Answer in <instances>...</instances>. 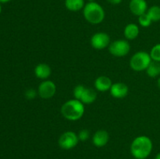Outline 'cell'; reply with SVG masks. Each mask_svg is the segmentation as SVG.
Here are the masks:
<instances>
[{
  "label": "cell",
  "mask_w": 160,
  "mask_h": 159,
  "mask_svg": "<svg viewBox=\"0 0 160 159\" xmlns=\"http://www.w3.org/2000/svg\"><path fill=\"white\" fill-rule=\"evenodd\" d=\"M1 12H2V6L1 5H0V14H1Z\"/></svg>",
  "instance_id": "83f0119b"
},
{
  "label": "cell",
  "mask_w": 160,
  "mask_h": 159,
  "mask_svg": "<svg viewBox=\"0 0 160 159\" xmlns=\"http://www.w3.org/2000/svg\"><path fill=\"white\" fill-rule=\"evenodd\" d=\"M157 84H158V87H159V89H160V77L159 78V79H158V80H157Z\"/></svg>",
  "instance_id": "4316f807"
},
{
  "label": "cell",
  "mask_w": 160,
  "mask_h": 159,
  "mask_svg": "<svg viewBox=\"0 0 160 159\" xmlns=\"http://www.w3.org/2000/svg\"><path fill=\"white\" fill-rule=\"evenodd\" d=\"M10 1H12V0H0V3H6Z\"/></svg>",
  "instance_id": "d4e9b609"
},
{
  "label": "cell",
  "mask_w": 160,
  "mask_h": 159,
  "mask_svg": "<svg viewBox=\"0 0 160 159\" xmlns=\"http://www.w3.org/2000/svg\"><path fill=\"white\" fill-rule=\"evenodd\" d=\"M147 75L150 77H156L160 75V62L152 61L151 63L146 69Z\"/></svg>",
  "instance_id": "e0dca14e"
},
{
  "label": "cell",
  "mask_w": 160,
  "mask_h": 159,
  "mask_svg": "<svg viewBox=\"0 0 160 159\" xmlns=\"http://www.w3.org/2000/svg\"><path fill=\"white\" fill-rule=\"evenodd\" d=\"M152 61V60L149 53L143 51H138L131 57L130 61V66L134 71H143L146 70Z\"/></svg>",
  "instance_id": "277c9868"
},
{
  "label": "cell",
  "mask_w": 160,
  "mask_h": 159,
  "mask_svg": "<svg viewBox=\"0 0 160 159\" xmlns=\"http://www.w3.org/2000/svg\"><path fill=\"white\" fill-rule=\"evenodd\" d=\"M56 93V86L54 82L49 80H43L38 86V94L43 99H50Z\"/></svg>",
  "instance_id": "52a82bcc"
},
{
  "label": "cell",
  "mask_w": 160,
  "mask_h": 159,
  "mask_svg": "<svg viewBox=\"0 0 160 159\" xmlns=\"http://www.w3.org/2000/svg\"><path fill=\"white\" fill-rule=\"evenodd\" d=\"M78 136L80 141L84 142L90 137V132H89V130H88V129H84L78 132Z\"/></svg>",
  "instance_id": "7402d4cb"
},
{
  "label": "cell",
  "mask_w": 160,
  "mask_h": 159,
  "mask_svg": "<svg viewBox=\"0 0 160 159\" xmlns=\"http://www.w3.org/2000/svg\"><path fill=\"white\" fill-rule=\"evenodd\" d=\"M79 141L78 136L76 132L73 131H67L59 137L58 144L61 149L68 151L74 148Z\"/></svg>",
  "instance_id": "8992f818"
},
{
  "label": "cell",
  "mask_w": 160,
  "mask_h": 159,
  "mask_svg": "<svg viewBox=\"0 0 160 159\" xmlns=\"http://www.w3.org/2000/svg\"><path fill=\"white\" fill-rule=\"evenodd\" d=\"M51 67L46 63H40L34 68V75L38 79L45 80L51 76Z\"/></svg>",
  "instance_id": "4fadbf2b"
},
{
  "label": "cell",
  "mask_w": 160,
  "mask_h": 159,
  "mask_svg": "<svg viewBox=\"0 0 160 159\" xmlns=\"http://www.w3.org/2000/svg\"><path fill=\"white\" fill-rule=\"evenodd\" d=\"M87 1H88V2H95V0H87Z\"/></svg>",
  "instance_id": "f1b7e54d"
},
{
  "label": "cell",
  "mask_w": 160,
  "mask_h": 159,
  "mask_svg": "<svg viewBox=\"0 0 160 159\" xmlns=\"http://www.w3.org/2000/svg\"><path fill=\"white\" fill-rule=\"evenodd\" d=\"M153 143L151 139L145 135L134 139L131 144V153L136 159H147L152 151Z\"/></svg>",
  "instance_id": "6da1fadb"
},
{
  "label": "cell",
  "mask_w": 160,
  "mask_h": 159,
  "mask_svg": "<svg viewBox=\"0 0 160 159\" xmlns=\"http://www.w3.org/2000/svg\"><path fill=\"white\" fill-rule=\"evenodd\" d=\"M155 159H160V152L156 154V156L155 157Z\"/></svg>",
  "instance_id": "484cf974"
},
{
  "label": "cell",
  "mask_w": 160,
  "mask_h": 159,
  "mask_svg": "<svg viewBox=\"0 0 160 159\" xmlns=\"http://www.w3.org/2000/svg\"><path fill=\"white\" fill-rule=\"evenodd\" d=\"M107 1L112 5H118L121 3L123 0H107Z\"/></svg>",
  "instance_id": "cb8c5ba5"
},
{
  "label": "cell",
  "mask_w": 160,
  "mask_h": 159,
  "mask_svg": "<svg viewBox=\"0 0 160 159\" xmlns=\"http://www.w3.org/2000/svg\"><path fill=\"white\" fill-rule=\"evenodd\" d=\"M84 104L80 100L71 99L66 101L61 107V114L70 121H78L84 114Z\"/></svg>",
  "instance_id": "7a4b0ae2"
},
{
  "label": "cell",
  "mask_w": 160,
  "mask_h": 159,
  "mask_svg": "<svg viewBox=\"0 0 160 159\" xmlns=\"http://www.w3.org/2000/svg\"><path fill=\"white\" fill-rule=\"evenodd\" d=\"M131 51V45L127 40H116L109 45V51L115 57H123L128 55Z\"/></svg>",
  "instance_id": "5b68a950"
},
{
  "label": "cell",
  "mask_w": 160,
  "mask_h": 159,
  "mask_svg": "<svg viewBox=\"0 0 160 159\" xmlns=\"http://www.w3.org/2000/svg\"><path fill=\"white\" fill-rule=\"evenodd\" d=\"M149 54L152 60L160 62V43L156 44L152 47Z\"/></svg>",
  "instance_id": "d6986e66"
},
{
  "label": "cell",
  "mask_w": 160,
  "mask_h": 159,
  "mask_svg": "<svg viewBox=\"0 0 160 159\" xmlns=\"http://www.w3.org/2000/svg\"><path fill=\"white\" fill-rule=\"evenodd\" d=\"M85 88L86 87L84 85H82V84H79V85L76 86L74 87V89H73V97H74L75 99L81 101V96H82Z\"/></svg>",
  "instance_id": "44dd1931"
},
{
  "label": "cell",
  "mask_w": 160,
  "mask_h": 159,
  "mask_svg": "<svg viewBox=\"0 0 160 159\" xmlns=\"http://www.w3.org/2000/svg\"><path fill=\"white\" fill-rule=\"evenodd\" d=\"M97 98V93L92 88H85L82 96H81V101L84 104H90L93 103Z\"/></svg>",
  "instance_id": "2e32d148"
},
{
  "label": "cell",
  "mask_w": 160,
  "mask_h": 159,
  "mask_svg": "<svg viewBox=\"0 0 160 159\" xmlns=\"http://www.w3.org/2000/svg\"><path fill=\"white\" fill-rule=\"evenodd\" d=\"M37 94H38V91L33 88L28 89V90H27L26 92H25V97H26L27 99L28 100L34 99V98H36V96H37Z\"/></svg>",
  "instance_id": "603a6c76"
},
{
  "label": "cell",
  "mask_w": 160,
  "mask_h": 159,
  "mask_svg": "<svg viewBox=\"0 0 160 159\" xmlns=\"http://www.w3.org/2000/svg\"><path fill=\"white\" fill-rule=\"evenodd\" d=\"M125 37L128 40H134L138 37L139 27L136 23H128L124 28L123 31Z\"/></svg>",
  "instance_id": "5bb4252c"
},
{
  "label": "cell",
  "mask_w": 160,
  "mask_h": 159,
  "mask_svg": "<svg viewBox=\"0 0 160 159\" xmlns=\"http://www.w3.org/2000/svg\"><path fill=\"white\" fill-rule=\"evenodd\" d=\"M138 23L139 24L142 26H143V27H148V26H149L150 25L152 24V21L149 16H148L146 12V13H144L142 14V15L139 16Z\"/></svg>",
  "instance_id": "ffe728a7"
},
{
  "label": "cell",
  "mask_w": 160,
  "mask_h": 159,
  "mask_svg": "<svg viewBox=\"0 0 160 159\" xmlns=\"http://www.w3.org/2000/svg\"><path fill=\"white\" fill-rule=\"evenodd\" d=\"M147 14L149 16L150 19L152 22H157L160 20V6H152L148 8L147 10Z\"/></svg>",
  "instance_id": "ac0fdd59"
},
{
  "label": "cell",
  "mask_w": 160,
  "mask_h": 159,
  "mask_svg": "<svg viewBox=\"0 0 160 159\" xmlns=\"http://www.w3.org/2000/svg\"><path fill=\"white\" fill-rule=\"evenodd\" d=\"M109 91H110V94L113 98L122 99L128 95L129 88L128 85L123 83H115V84H112Z\"/></svg>",
  "instance_id": "30bf717a"
},
{
  "label": "cell",
  "mask_w": 160,
  "mask_h": 159,
  "mask_svg": "<svg viewBox=\"0 0 160 159\" xmlns=\"http://www.w3.org/2000/svg\"><path fill=\"white\" fill-rule=\"evenodd\" d=\"M65 7L71 12H78L84 9L85 6L84 0H65Z\"/></svg>",
  "instance_id": "9a60e30c"
},
{
  "label": "cell",
  "mask_w": 160,
  "mask_h": 159,
  "mask_svg": "<svg viewBox=\"0 0 160 159\" xmlns=\"http://www.w3.org/2000/svg\"><path fill=\"white\" fill-rule=\"evenodd\" d=\"M112 85V83L111 79L106 76H98L95 80V89L99 92H105L109 90Z\"/></svg>",
  "instance_id": "7c38bea8"
},
{
  "label": "cell",
  "mask_w": 160,
  "mask_h": 159,
  "mask_svg": "<svg viewBox=\"0 0 160 159\" xmlns=\"http://www.w3.org/2000/svg\"><path fill=\"white\" fill-rule=\"evenodd\" d=\"M91 45L96 50H103L110 45V37L104 32L95 33L91 37Z\"/></svg>",
  "instance_id": "ba28073f"
},
{
  "label": "cell",
  "mask_w": 160,
  "mask_h": 159,
  "mask_svg": "<svg viewBox=\"0 0 160 159\" xmlns=\"http://www.w3.org/2000/svg\"><path fill=\"white\" fill-rule=\"evenodd\" d=\"M129 9L134 15L139 17L146 13L148 10V4L145 0H131L129 3Z\"/></svg>",
  "instance_id": "9c48e42d"
},
{
  "label": "cell",
  "mask_w": 160,
  "mask_h": 159,
  "mask_svg": "<svg viewBox=\"0 0 160 159\" xmlns=\"http://www.w3.org/2000/svg\"><path fill=\"white\" fill-rule=\"evenodd\" d=\"M83 15L88 23L93 25L99 24L104 20L106 12L104 9L96 2H88L83 9Z\"/></svg>",
  "instance_id": "3957f363"
},
{
  "label": "cell",
  "mask_w": 160,
  "mask_h": 159,
  "mask_svg": "<svg viewBox=\"0 0 160 159\" xmlns=\"http://www.w3.org/2000/svg\"><path fill=\"white\" fill-rule=\"evenodd\" d=\"M109 140V135L107 131L104 129H99L96 131L92 137V143L97 147H103L108 143Z\"/></svg>",
  "instance_id": "8fae6325"
}]
</instances>
